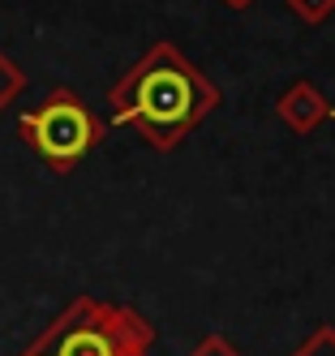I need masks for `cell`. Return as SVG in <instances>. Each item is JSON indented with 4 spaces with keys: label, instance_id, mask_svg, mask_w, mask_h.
Wrapping results in <instances>:
<instances>
[{
    "label": "cell",
    "instance_id": "cell-1",
    "mask_svg": "<svg viewBox=\"0 0 335 356\" xmlns=\"http://www.w3.org/2000/svg\"><path fill=\"white\" fill-rule=\"evenodd\" d=\"M219 108V86L180 52L172 39H155L108 86V112L129 124L150 150H176Z\"/></svg>",
    "mask_w": 335,
    "mask_h": 356
},
{
    "label": "cell",
    "instance_id": "cell-2",
    "mask_svg": "<svg viewBox=\"0 0 335 356\" xmlns=\"http://www.w3.org/2000/svg\"><path fill=\"white\" fill-rule=\"evenodd\" d=\"M155 326L134 305L77 296L17 356H150Z\"/></svg>",
    "mask_w": 335,
    "mask_h": 356
},
{
    "label": "cell",
    "instance_id": "cell-3",
    "mask_svg": "<svg viewBox=\"0 0 335 356\" xmlns=\"http://www.w3.org/2000/svg\"><path fill=\"white\" fill-rule=\"evenodd\" d=\"M17 134L52 172H73L91 150L103 142V120L77 90L56 86L43 95V104L17 116Z\"/></svg>",
    "mask_w": 335,
    "mask_h": 356
},
{
    "label": "cell",
    "instance_id": "cell-4",
    "mask_svg": "<svg viewBox=\"0 0 335 356\" xmlns=\"http://www.w3.org/2000/svg\"><path fill=\"white\" fill-rule=\"evenodd\" d=\"M275 116H279V124L288 134L305 138V134H314L318 124L331 116V104H327V95L309 82V78H297L288 90L275 99Z\"/></svg>",
    "mask_w": 335,
    "mask_h": 356
},
{
    "label": "cell",
    "instance_id": "cell-5",
    "mask_svg": "<svg viewBox=\"0 0 335 356\" xmlns=\"http://www.w3.org/2000/svg\"><path fill=\"white\" fill-rule=\"evenodd\" d=\"M293 9V17H301L305 26H322L335 17V0H283Z\"/></svg>",
    "mask_w": 335,
    "mask_h": 356
},
{
    "label": "cell",
    "instance_id": "cell-6",
    "mask_svg": "<svg viewBox=\"0 0 335 356\" xmlns=\"http://www.w3.org/2000/svg\"><path fill=\"white\" fill-rule=\"evenodd\" d=\"M22 90H26V73H22L5 52H0V112H5Z\"/></svg>",
    "mask_w": 335,
    "mask_h": 356
},
{
    "label": "cell",
    "instance_id": "cell-7",
    "mask_svg": "<svg viewBox=\"0 0 335 356\" xmlns=\"http://www.w3.org/2000/svg\"><path fill=\"white\" fill-rule=\"evenodd\" d=\"M293 356H335V326H318L293 348Z\"/></svg>",
    "mask_w": 335,
    "mask_h": 356
},
{
    "label": "cell",
    "instance_id": "cell-8",
    "mask_svg": "<svg viewBox=\"0 0 335 356\" xmlns=\"http://www.w3.org/2000/svg\"><path fill=\"white\" fill-rule=\"evenodd\" d=\"M189 356H241V348L232 343L228 335H202V339L189 348Z\"/></svg>",
    "mask_w": 335,
    "mask_h": 356
},
{
    "label": "cell",
    "instance_id": "cell-9",
    "mask_svg": "<svg viewBox=\"0 0 335 356\" xmlns=\"http://www.w3.org/2000/svg\"><path fill=\"white\" fill-rule=\"evenodd\" d=\"M228 5H232V9H249V5H254V0H228Z\"/></svg>",
    "mask_w": 335,
    "mask_h": 356
},
{
    "label": "cell",
    "instance_id": "cell-10",
    "mask_svg": "<svg viewBox=\"0 0 335 356\" xmlns=\"http://www.w3.org/2000/svg\"><path fill=\"white\" fill-rule=\"evenodd\" d=\"M327 120H335V108H331V116H327Z\"/></svg>",
    "mask_w": 335,
    "mask_h": 356
}]
</instances>
